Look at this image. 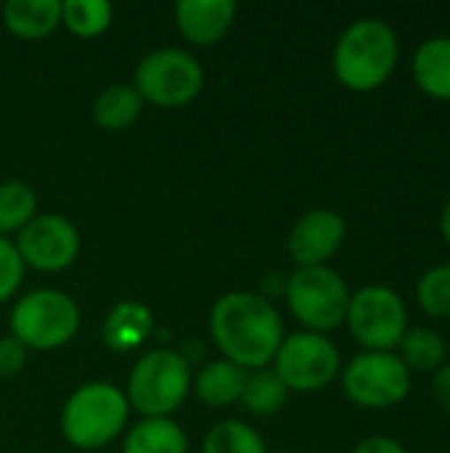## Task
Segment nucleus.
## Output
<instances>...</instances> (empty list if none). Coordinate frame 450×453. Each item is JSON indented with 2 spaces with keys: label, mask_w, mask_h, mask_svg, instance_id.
<instances>
[{
  "label": "nucleus",
  "mask_w": 450,
  "mask_h": 453,
  "mask_svg": "<svg viewBox=\"0 0 450 453\" xmlns=\"http://www.w3.org/2000/svg\"><path fill=\"white\" fill-rule=\"evenodd\" d=\"M24 265H32L45 273L69 268L80 252V234L74 223L61 215H34L13 242Z\"/></svg>",
  "instance_id": "nucleus-11"
},
{
  "label": "nucleus",
  "mask_w": 450,
  "mask_h": 453,
  "mask_svg": "<svg viewBox=\"0 0 450 453\" xmlns=\"http://www.w3.org/2000/svg\"><path fill=\"white\" fill-rule=\"evenodd\" d=\"M345 324L363 350H395L408 329V305L387 284H366L350 295Z\"/></svg>",
  "instance_id": "nucleus-9"
},
{
  "label": "nucleus",
  "mask_w": 450,
  "mask_h": 453,
  "mask_svg": "<svg viewBox=\"0 0 450 453\" xmlns=\"http://www.w3.org/2000/svg\"><path fill=\"white\" fill-rule=\"evenodd\" d=\"M286 303L305 332L326 334L345 324L350 305V287L339 271L329 265L297 268L286 279Z\"/></svg>",
  "instance_id": "nucleus-6"
},
{
  "label": "nucleus",
  "mask_w": 450,
  "mask_h": 453,
  "mask_svg": "<svg viewBox=\"0 0 450 453\" xmlns=\"http://www.w3.org/2000/svg\"><path fill=\"white\" fill-rule=\"evenodd\" d=\"M353 453H408V449L390 435H371V438H363L353 449Z\"/></svg>",
  "instance_id": "nucleus-28"
},
{
  "label": "nucleus",
  "mask_w": 450,
  "mask_h": 453,
  "mask_svg": "<svg viewBox=\"0 0 450 453\" xmlns=\"http://www.w3.org/2000/svg\"><path fill=\"white\" fill-rule=\"evenodd\" d=\"M400 58V40L390 21L379 16H363L345 27L339 35L332 66L337 80L355 93H371L382 88Z\"/></svg>",
  "instance_id": "nucleus-2"
},
{
  "label": "nucleus",
  "mask_w": 450,
  "mask_h": 453,
  "mask_svg": "<svg viewBox=\"0 0 450 453\" xmlns=\"http://www.w3.org/2000/svg\"><path fill=\"white\" fill-rule=\"evenodd\" d=\"M141 109H143L141 93L127 82H117V85L103 88L95 96V101H93V122L101 130L119 133V130H127L141 117Z\"/></svg>",
  "instance_id": "nucleus-18"
},
{
  "label": "nucleus",
  "mask_w": 450,
  "mask_h": 453,
  "mask_svg": "<svg viewBox=\"0 0 450 453\" xmlns=\"http://www.w3.org/2000/svg\"><path fill=\"white\" fill-rule=\"evenodd\" d=\"M416 303L432 319H450V263H438L419 276Z\"/></svg>",
  "instance_id": "nucleus-25"
},
{
  "label": "nucleus",
  "mask_w": 450,
  "mask_h": 453,
  "mask_svg": "<svg viewBox=\"0 0 450 453\" xmlns=\"http://www.w3.org/2000/svg\"><path fill=\"white\" fill-rule=\"evenodd\" d=\"M345 236H347L345 218L334 210L318 207L305 212L294 223L286 247L297 268H316V265H326L339 252Z\"/></svg>",
  "instance_id": "nucleus-12"
},
{
  "label": "nucleus",
  "mask_w": 450,
  "mask_h": 453,
  "mask_svg": "<svg viewBox=\"0 0 450 453\" xmlns=\"http://www.w3.org/2000/svg\"><path fill=\"white\" fill-rule=\"evenodd\" d=\"M21 279H24V263L13 242L0 236V303L16 295V289L21 287Z\"/></svg>",
  "instance_id": "nucleus-26"
},
{
  "label": "nucleus",
  "mask_w": 450,
  "mask_h": 453,
  "mask_svg": "<svg viewBox=\"0 0 450 453\" xmlns=\"http://www.w3.org/2000/svg\"><path fill=\"white\" fill-rule=\"evenodd\" d=\"M210 334L223 358L241 369H265L284 342L276 305L257 292H228L210 313Z\"/></svg>",
  "instance_id": "nucleus-1"
},
{
  "label": "nucleus",
  "mask_w": 450,
  "mask_h": 453,
  "mask_svg": "<svg viewBox=\"0 0 450 453\" xmlns=\"http://www.w3.org/2000/svg\"><path fill=\"white\" fill-rule=\"evenodd\" d=\"M3 21L21 40H40L61 24V0H8Z\"/></svg>",
  "instance_id": "nucleus-16"
},
{
  "label": "nucleus",
  "mask_w": 450,
  "mask_h": 453,
  "mask_svg": "<svg viewBox=\"0 0 450 453\" xmlns=\"http://www.w3.org/2000/svg\"><path fill=\"white\" fill-rule=\"evenodd\" d=\"M188 438L172 419H143L138 422L127 438L122 453H186Z\"/></svg>",
  "instance_id": "nucleus-20"
},
{
  "label": "nucleus",
  "mask_w": 450,
  "mask_h": 453,
  "mask_svg": "<svg viewBox=\"0 0 450 453\" xmlns=\"http://www.w3.org/2000/svg\"><path fill=\"white\" fill-rule=\"evenodd\" d=\"M440 234H443V239L450 244V196L446 199V204H443V210H440Z\"/></svg>",
  "instance_id": "nucleus-30"
},
{
  "label": "nucleus",
  "mask_w": 450,
  "mask_h": 453,
  "mask_svg": "<svg viewBox=\"0 0 450 453\" xmlns=\"http://www.w3.org/2000/svg\"><path fill=\"white\" fill-rule=\"evenodd\" d=\"M395 353L411 372H435L446 364L448 345L432 326H408Z\"/></svg>",
  "instance_id": "nucleus-19"
},
{
  "label": "nucleus",
  "mask_w": 450,
  "mask_h": 453,
  "mask_svg": "<svg viewBox=\"0 0 450 453\" xmlns=\"http://www.w3.org/2000/svg\"><path fill=\"white\" fill-rule=\"evenodd\" d=\"M151 332H154V313L143 303H133V300L114 305L101 326V337L106 348H111L114 353L135 350L149 340Z\"/></svg>",
  "instance_id": "nucleus-15"
},
{
  "label": "nucleus",
  "mask_w": 450,
  "mask_h": 453,
  "mask_svg": "<svg viewBox=\"0 0 450 453\" xmlns=\"http://www.w3.org/2000/svg\"><path fill=\"white\" fill-rule=\"evenodd\" d=\"M133 88L141 93L143 104L149 101L159 109H178L202 93L204 69L188 50L156 48L138 61Z\"/></svg>",
  "instance_id": "nucleus-7"
},
{
  "label": "nucleus",
  "mask_w": 450,
  "mask_h": 453,
  "mask_svg": "<svg viewBox=\"0 0 450 453\" xmlns=\"http://www.w3.org/2000/svg\"><path fill=\"white\" fill-rule=\"evenodd\" d=\"M236 19L233 0H180L175 5V21L180 35L194 45L220 42Z\"/></svg>",
  "instance_id": "nucleus-13"
},
{
  "label": "nucleus",
  "mask_w": 450,
  "mask_h": 453,
  "mask_svg": "<svg viewBox=\"0 0 450 453\" xmlns=\"http://www.w3.org/2000/svg\"><path fill=\"white\" fill-rule=\"evenodd\" d=\"M342 390L361 409H393L411 393V369L395 350H363L345 364Z\"/></svg>",
  "instance_id": "nucleus-8"
},
{
  "label": "nucleus",
  "mask_w": 450,
  "mask_h": 453,
  "mask_svg": "<svg viewBox=\"0 0 450 453\" xmlns=\"http://www.w3.org/2000/svg\"><path fill=\"white\" fill-rule=\"evenodd\" d=\"M191 390L188 361L167 348L149 350L127 377V403L146 419H170Z\"/></svg>",
  "instance_id": "nucleus-4"
},
{
  "label": "nucleus",
  "mask_w": 450,
  "mask_h": 453,
  "mask_svg": "<svg viewBox=\"0 0 450 453\" xmlns=\"http://www.w3.org/2000/svg\"><path fill=\"white\" fill-rule=\"evenodd\" d=\"M37 212V194L24 180L0 183V236L19 234Z\"/></svg>",
  "instance_id": "nucleus-22"
},
{
  "label": "nucleus",
  "mask_w": 450,
  "mask_h": 453,
  "mask_svg": "<svg viewBox=\"0 0 450 453\" xmlns=\"http://www.w3.org/2000/svg\"><path fill=\"white\" fill-rule=\"evenodd\" d=\"M27 364V348L16 337H0V377H13Z\"/></svg>",
  "instance_id": "nucleus-27"
},
{
  "label": "nucleus",
  "mask_w": 450,
  "mask_h": 453,
  "mask_svg": "<svg viewBox=\"0 0 450 453\" xmlns=\"http://www.w3.org/2000/svg\"><path fill=\"white\" fill-rule=\"evenodd\" d=\"M273 372L281 377L286 390L316 393L337 380L342 372V356L326 334L294 332L284 337L273 358Z\"/></svg>",
  "instance_id": "nucleus-10"
},
{
  "label": "nucleus",
  "mask_w": 450,
  "mask_h": 453,
  "mask_svg": "<svg viewBox=\"0 0 450 453\" xmlns=\"http://www.w3.org/2000/svg\"><path fill=\"white\" fill-rule=\"evenodd\" d=\"M411 74L422 93L438 101H450V35H432L419 42Z\"/></svg>",
  "instance_id": "nucleus-14"
},
{
  "label": "nucleus",
  "mask_w": 450,
  "mask_h": 453,
  "mask_svg": "<svg viewBox=\"0 0 450 453\" xmlns=\"http://www.w3.org/2000/svg\"><path fill=\"white\" fill-rule=\"evenodd\" d=\"M114 16L106 0H66L61 3V24L77 37H98L109 29Z\"/></svg>",
  "instance_id": "nucleus-23"
},
{
  "label": "nucleus",
  "mask_w": 450,
  "mask_h": 453,
  "mask_svg": "<svg viewBox=\"0 0 450 453\" xmlns=\"http://www.w3.org/2000/svg\"><path fill=\"white\" fill-rule=\"evenodd\" d=\"M80 329L77 303L58 289H34L16 300L11 311V337L27 350L64 348Z\"/></svg>",
  "instance_id": "nucleus-5"
},
{
  "label": "nucleus",
  "mask_w": 450,
  "mask_h": 453,
  "mask_svg": "<svg viewBox=\"0 0 450 453\" xmlns=\"http://www.w3.org/2000/svg\"><path fill=\"white\" fill-rule=\"evenodd\" d=\"M286 395H289V390L281 382V377L265 366V369H257L255 374L247 377L241 403L252 417H273L284 409Z\"/></svg>",
  "instance_id": "nucleus-21"
},
{
  "label": "nucleus",
  "mask_w": 450,
  "mask_h": 453,
  "mask_svg": "<svg viewBox=\"0 0 450 453\" xmlns=\"http://www.w3.org/2000/svg\"><path fill=\"white\" fill-rule=\"evenodd\" d=\"M432 398L438 401V406L450 414V361H446L440 369H435V377H432Z\"/></svg>",
  "instance_id": "nucleus-29"
},
{
  "label": "nucleus",
  "mask_w": 450,
  "mask_h": 453,
  "mask_svg": "<svg viewBox=\"0 0 450 453\" xmlns=\"http://www.w3.org/2000/svg\"><path fill=\"white\" fill-rule=\"evenodd\" d=\"M127 414L130 403L119 388L109 382H88L69 395L61 411V433L74 449L95 451L125 430Z\"/></svg>",
  "instance_id": "nucleus-3"
},
{
  "label": "nucleus",
  "mask_w": 450,
  "mask_h": 453,
  "mask_svg": "<svg viewBox=\"0 0 450 453\" xmlns=\"http://www.w3.org/2000/svg\"><path fill=\"white\" fill-rule=\"evenodd\" d=\"M202 453H268L265 451V441L263 435L236 419L220 422L215 425L204 443H202Z\"/></svg>",
  "instance_id": "nucleus-24"
},
{
  "label": "nucleus",
  "mask_w": 450,
  "mask_h": 453,
  "mask_svg": "<svg viewBox=\"0 0 450 453\" xmlns=\"http://www.w3.org/2000/svg\"><path fill=\"white\" fill-rule=\"evenodd\" d=\"M247 369L231 364V361H212L207 364L196 380H194V390H196V398L212 409H225V406H233L241 401V393H244V385H247Z\"/></svg>",
  "instance_id": "nucleus-17"
}]
</instances>
